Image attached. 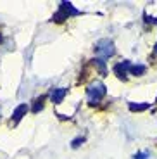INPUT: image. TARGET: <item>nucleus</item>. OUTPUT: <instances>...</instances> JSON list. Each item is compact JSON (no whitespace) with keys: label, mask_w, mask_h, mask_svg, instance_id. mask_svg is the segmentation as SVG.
<instances>
[{"label":"nucleus","mask_w":157,"mask_h":159,"mask_svg":"<svg viewBox=\"0 0 157 159\" xmlns=\"http://www.w3.org/2000/svg\"><path fill=\"white\" fill-rule=\"evenodd\" d=\"M107 95V87L100 80H93L87 87V100L90 106H97L102 102V99Z\"/></svg>","instance_id":"f257e3e1"},{"label":"nucleus","mask_w":157,"mask_h":159,"mask_svg":"<svg viewBox=\"0 0 157 159\" xmlns=\"http://www.w3.org/2000/svg\"><path fill=\"white\" fill-rule=\"evenodd\" d=\"M74 16H83V11L76 9L71 2L62 0L59 4V7H57V11L54 12L52 21H54V23H64L66 19H71V17H74Z\"/></svg>","instance_id":"f03ea898"},{"label":"nucleus","mask_w":157,"mask_h":159,"mask_svg":"<svg viewBox=\"0 0 157 159\" xmlns=\"http://www.w3.org/2000/svg\"><path fill=\"white\" fill-rule=\"evenodd\" d=\"M95 54H97L100 59H109V57H112L114 54H116V47H114V42L110 38H100L95 43Z\"/></svg>","instance_id":"7ed1b4c3"},{"label":"nucleus","mask_w":157,"mask_h":159,"mask_svg":"<svg viewBox=\"0 0 157 159\" xmlns=\"http://www.w3.org/2000/svg\"><path fill=\"white\" fill-rule=\"evenodd\" d=\"M130 68H131V61L126 59V61H121V62L116 64V66L112 68V71L119 80L126 81V80H128V75H130Z\"/></svg>","instance_id":"20e7f679"},{"label":"nucleus","mask_w":157,"mask_h":159,"mask_svg":"<svg viewBox=\"0 0 157 159\" xmlns=\"http://www.w3.org/2000/svg\"><path fill=\"white\" fill-rule=\"evenodd\" d=\"M28 111H29V106H28V104H19V106L12 111V116H11V125L12 126H16L21 119L28 114Z\"/></svg>","instance_id":"39448f33"},{"label":"nucleus","mask_w":157,"mask_h":159,"mask_svg":"<svg viewBox=\"0 0 157 159\" xmlns=\"http://www.w3.org/2000/svg\"><path fill=\"white\" fill-rule=\"evenodd\" d=\"M66 95H67V88H64V87L54 88V90L50 92V100H52V104H61Z\"/></svg>","instance_id":"423d86ee"},{"label":"nucleus","mask_w":157,"mask_h":159,"mask_svg":"<svg viewBox=\"0 0 157 159\" xmlns=\"http://www.w3.org/2000/svg\"><path fill=\"white\" fill-rule=\"evenodd\" d=\"M92 64L98 69V73H100L102 76H107V64H105V61H104V59L95 57V59H92Z\"/></svg>","instance_id":"0eeeda50"},{"label":"nucleus","mask_w":157,"mask_h":159,"mask_svg":"<svg viewBox=\"0 0 157 159\" xmlns=\"http://www.w3.org/2000/svg\"><path fill=\"white\" fill-rule=\"evenodd\" d=\"M45 100H47V95H40L38 99H35V102H33V106H31V112H33V114H36V112H40L42 109H43Z\"/></svg>","instance_id":"6e6552de"},{"label":"nucleus","mask_w":157,"mask_h":159,"mask_svg":"<svg viewBox=\"0 0 157 159\" xmlns=\"http://www.w3.org/2000/svg\"><path fill=\"white\" fill-rule=\"evenodd\" d=\"M145 73H147V66H145V64H131L130 75H133V76H143Z\"/></svg>","instance_id":"1a4fd4ad"},{"label":"nucleus","mask_w":157,"mask_h":159,"mask_svg":"<svg viewBox=\"0 0 157 159\" xmlns=\"http://www.w3.org/2000/svg\"><path fill=\"white\" fill-rule=\"evenodd\" d=\"M149 107H150V104H149V102H145V104L130 102V104H128V109H130L131 112H143V111H147Z\"/></svg>","instance_id":"9d476101"},{"label":"nucleus","mask_w":157,"mask_h":159,"mask_svg":"<svg viewBox=\"0 0 157 159\" xmlns=\"http://www.w3.org/2000/svg\"><path fill=\"white\" fill-rule=\"evenodd\" d=\"M85 140H87L85 137H76V139L71 140V147H73V149H78L79 145H83V143H85Z\"/></svg>","instance_id":"9b49d317"},{"label":"nucleus","mask_w":157,"mask_h":159,"mask_svg":"<svg viewBox=\"0 0 157 159\" xmlns=\"http://www.w3.org/2000/svg\"><path fill=\"white\" fill-rule=\"evenodd\" d=\"M150 156V152L149 151H138L137 154L133 156V159H147Z\"/></svg>","instance_id":"f8f14e48"},{"label":"nucleus","mask_w":157,"mask_h":159,"mask_svg":"<svg viewBox=\"0 0 157 159\" xmlns=\"http://www.w3.org/2000/svg\"><path fill=\"white\" fill-rule=\"evenodd\" d=\"M154 56H157V42H155V45H154Z\"/></svg>","instance_id":"ddd939ff"},{"label":"nucleus","mask_w":157,"mask_h":159,"mask_svg":"<svg viewBox=\"0 0 157 159\" xmlns=\"http://www.w3.org/2000/svg\"><path fill=\"white\" fill-rule=\"evenodd\" d=\"M0 42H2V36H0Z\"/></svg>","instance_id":"4468645a"}]
</instances>
